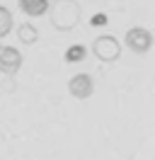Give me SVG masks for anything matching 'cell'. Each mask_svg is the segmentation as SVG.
Segmentation results:
<instances>
[{
	"mask_svg": "<svg viewBox=\"0 0 155 160\" xmlns=\"http://www.w3.org/2000/svg\"><path fill=\"white\" fill-rule=\"evenodd\" d=\"M80 22V5L75 0H56L51 5V24L58 32H70Z\"/></svg>",
	"mask_w": 155,
	"mask_h": 160,
	"instance_id": "obj_1",
	"label": "cell"
},
{
	"mask_svg": "<svg viewBox=\"0 0 155 160\" xmlns=\"http://www.w3.org/2000/svg\"><path fill=\"white\" fill-rule=\"evenodd\" d=\"M92 53H95L102 63H114V61H119V56H121V44H119L116 37H112V34H102V37H97V39L92 41Z\"/></svg>",
	"mask_w": 155,
	"mask_h": 160,
	"instance_id": "obj_2",
	"label": "cell"
},
{
	"mask_svg": "<svg viewBox=\"0 0 155 160\" xmlns=\"http://www.w3.org/2000/svg\"><path fill=\"white\" fill-rule=\"evenodd\" d=\"M124 41L136 56H145L150 51V46H153V34L145 29V27H131V29L126 32Z\"/></svg>",
	"mask_w": 155,
	"mask_h": 160,
	"instance_id": "obj_3",
	"label": "cell"
},
{
	"mask_svg": "<svg viewBox=\"0 0 155 160\" xmlns=\"http://www.w3.org/2000/svg\"><path fill=\"white\" fill-rule=\"evenodd\" d=\"M22 63H24V58H22V53H19L15 46L0 44V73H2V75H10V78H12L15 73H19Z\"/></svg>",
	"mask_w": 155,
	"mask_h": 160,
	"instance_id": "obj_4",
	"label": "cell"
},
{
	"mask_svg": "<svg viewBox=\"0 0 155 160\" xmlns=\"http://www.w3.org/2000/svg\"><path fill=\"white\" fill-rule=\"evenodd\" d=\"M68 92L75 97V100H87V97H92V92H95V80L90 73H78L73 78L68 80Z\"/></svg>",
	"mask_w": 155,
	"mask_h": 160,
	"instance_id": "obj_5",
	"label": "cell"
},
{
	"mask_svg": "<svg viewBox=\"0 0 155 160\" xmlns=\"http://www.w3.org/2000/svg\"><path fill=\"white\" fill-rule=\"evenodd\" d=\"M17 2H19V10L29 17H41L44 12L51 10L48 0H17Z\"/></svg>",
	"mask_w": 155,
	"mask_h": 160,
	"instance_id": "obj_6",
	"label": "cell"
},
{
	"mask_svg": "<svg viewBox=\"0 0 155 160\" xmlns=\"http://www.w3.org/2000/svg\"><path fill=\"white\" fill-rule=\"evenodd\" d=\"M17 37H19V41H22L24 46H34L39 41V29L32 24V22H22L17 27Z\"/></svg>",
	"mask_w": 155,
	"mask_h": 160,
	"instance_id": "obj_7",
	"label": "cell"
},
{
	"mask_svg": "<svg viewBox=\"0 0 155 160\" xmlns=\"http://www.w3.org/2000/svg\"><path fill=\"white\" fill-rule=\"evenodd\" d=\"M85 56H87V46L73 44V46H68V51H66V63H80V61H85Z\"/></svg>",
	"mask_w": 155,
	"mask_h": 160,
	"instance_id": "obj_8",
	"label": "cell"
},
{
	"mask_svg": "<svg viewBox=\"0 0 155 160\" xmlns=\"http://www.w3.org/2000/svg\"><path fill=\"white\" fill-rule=\"evenodd\" d=\"M12 12L5 8V5H0V39L2 37H8L10 32H12Z\"/></svg>",
	"mask_w": 155,
	"mask_h": 160,
	"instance_id": "obj_9",
	"label": "cell"
},
{
	"mask_svg": "<svg viewBox=\"0 0 155 160\" xmlns=\"http://www.w3.org/2000/svg\"><path fill=\"white\" fill-rule=\"evenodd\" d=\"M107 22H109V17H107L104 12H97V15H92V20H90V24H92V27H104Z\"/></svg>",
	"mask_w": 155,
	"mask_h": 160,
	"instance_id": "obj_10",
	"label": "cell"
}]
</instances>
